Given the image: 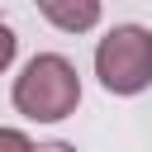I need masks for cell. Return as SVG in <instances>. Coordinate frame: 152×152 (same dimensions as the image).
<instances>
[{
  "mask_svg": "<svg viewBox=\"0 0 152 152\" xmlns=\"http://www.w3.org/2000/svg\"><path fill=\"white\" fill-rule=\"evenodd\" d=\"M0 152H33V142L19 128H0Z\"/></svg>",
  "mask_w": 152,
  "mask_h": 152,
  "instance_id": "cell-5",
  "label": "cell"
},
{
  "mask_svg": "<svg viewBox=\"0 0 152 152\" xmlns=\"http://www.w3.org/2000/svg\"><path fill=\"white\" fill-rule=\"evenodd\" d=\"M14 52H19V38H14V28H10V24H0V76L10 71Z\"/></svg>",
  "mask_w": 152,
  "mask_h": 152,
  "instance_id": "cell-4",
  "label": "cell"
},
{
  "mask_svg": "<svg viewBox=\"0 0 152 152\" xmlns=\"http://www.w3.org/2000/svg\"><path fill=\"white\" fill-rule=\"evenodd\" d=\"M95 76L109 95H142L152 86V33L142 24H114L95 48Z\"/></svg>",
  "mask_w": 152,
  "mask_h": 152,
  "instance_id": "cell-2",
  "label": "cell"
},
{
  "mask_svg": "<svg viewBox=\"0 0 152 152\" xmlns=\"http://www.w3.org/2000/svg\"><path fill=\"white\" fill-rule=\"evenodd\" d=\"M33 152H76L71 142H43V147H33Z\"/></svg>",
  "mask_w": 152,
  "mask_h": 152,
  "instance_id": "cell-6",
  "label": "cell"
},
{
  "mask_svg": "<svg viewBox=\"0 0 152 152\" xmlns=\"http://www.w3.org/2000/svg\"><path fill=\"white\" fill-rule=\"evenodd\" d=\"M81 104V76L62 52H38L14 76V109L33 124H57L76 114Z\"/></svg>",
  "mask_w": 152,
  "mask_h": 152,
  "instance_id": "cell-1",
  "label": "cell"
},
{
  "mask_svg": "<svg viewBox=\"0 0 152 152\" xmlns=\"http://www.w3.org/2000/svg\"><path fill=\"white\" fill-rule=\"evenodd\" d=\"M33 5L62 33H90L100 24V0H33Z\"/></svg>",
  "mask_w": 152,
  "mask_h": 152,
  "instance_id": "cell-3",
  "label": "cell"
}]
</instances>
